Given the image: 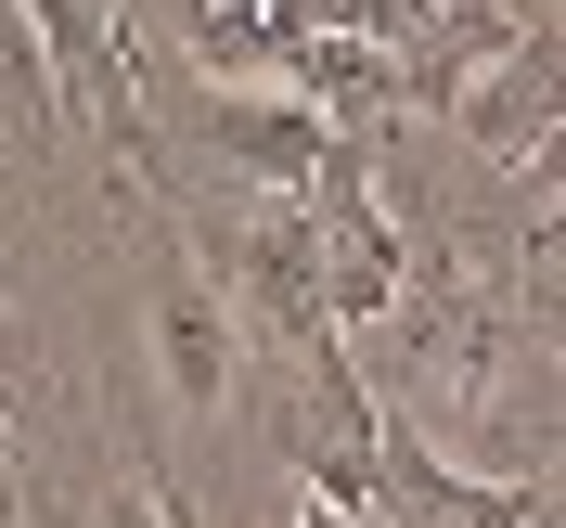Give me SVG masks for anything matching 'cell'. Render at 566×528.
Here are the masks:
<instances>
[{
  "label": "cell",
  "instance_id": "obj_1",
  "mask_svg": "<svg viewBox=\"0 0 566 528\" xmlns=\"http://www.w3.org/2000/svg\"><path fill=\"white\" fill-rule=\"evenodd\" d=\"M39 27V65H52V104H65V142H116L129 180H168L155 168V104H142V52H129V13L116 0H27Z\"/></svg>",
  "mask_w": 566,
  "mask_h": 528
},
{
  "label": "cell",
  "instance_id": "obj_2",
  "mask_svg": "<svg viewBox=\"0 0 566 528\" xmlns=\"http://www.w3.org/2000/svg\"><path fill=\"white\" fill-rule=\"evenodd\" d=\"M310 219H322V310H335V335H360V322L399 310V283H412V232L387 219V194H374V142L322 130L310 155Z\"/></svg>",
  "mask_w": 566,
  "mask_h": 528
},
{
  "label": "cell",
  "instance_id": "obj_3",
  "mask_svg": "<svg viewBox=\"0 0 566 528\" xmlns=\"http://www.w3.org/2000/svg\"><path fill=\"white\" fill-rule=\"evenodd\" d=\"M142 349H155V400H168V425H219L232 413V374H245V322H232V297H219V271L193 246L155 258V297H142Z\"/></svg>",
  "mask_w": 566,
  "mask_h": 528
},
{
  "label": "cell",
  "instance_id": "obj_4",
  "mask_svg": "<svg viewBox=\"0 0 566 528\" xmlns=\"http://www.w3.org/2000/svg\"><path fill=\"white\" fill-rule=\"evenodd\" d=\"M374 528H541V477H463L399 400H374Z\"/></svg>",
  "mask_w": 566,
  "mask_h": 528
},
{
  "label": "cell",
  "instance_id": "obj_5",
  "mask_svg": "<svg viewBox=\"0 0 566 528\" xmlns=\"http://www.w3.org/2000/svg\"><path fill=\"white\" fill-rule=\"evenodd\" d=\"M387 322L412 335L424 400H451V413H490V400H502V361H515V310H502V297H476L451 258H424V271L399 283V310H387Z\"/></svg>",
  "mask_w": 566,
  "mask_h": 528
},
{
  "label": "cell",
  "instance_id": "obj_6",
  "mask_svg": "<svg viewBox=\"0 0 566 528\" xmlns=\"http://www.w3.org/2000/svg\"><path fill=\"white\" fill-rule=\"evenodd\" d=\"M554 77H566V52H554V13H541V27L502 39L490 65H463V91L438 116H451L490 168H554Z\"/></svg>",
  "mask_w": 566,
  "mask_h": 528
},
{
  "label": "cell",
  "instance_id": "obj_7",
  "mask_svg": "<svg viewBox=\"0 0 566 528\" xmlns=\"http://www.w3.org/2000/svg\"><path fill=\"white\" fill-rule=\"evenodd\" d=\"M207 142H219V168H245L258 194H296L310 155H322V116L283 77H207Z\"/></svg>",
  "mask_w": 566,
  "mask_h": 528
},
{
  "label": "cell",
  "instance_id": "obj_8",
  "mask_svg": "<svg viewBox=\"0 0 566 528\" xmlns=\"http://www.w3.org/2000/svg\"><path fill=\"white\" fill-rule=\"evenodd\" d=\"M91 528H180V477H168V464H142V477H116Z\"/></svg>",
  "mask_w": 566,
  "mask_h": 528
},
{
  "label": "cell",
  "instance_id": "obj_9",
  "mask_svg": "<svg viewBox=\"0 0 566 528\" xmlns=\"http://www.w3.org/2000/svg\"><path fill=\"white\" fill-rule=\"evenodd\" d=\"M0 528H27V413L0 387Z\"/></svg>",
  "mask_w": 566,
  "mask_h": 528
},
{
  "label": "cell",
  "instance_id": "obj_10",
  "mask_svg": "<svg viewBox=\"0 0 566 528\" xmlns=\"http://www.w3.org/2000/svg\"><path fill=\"white\" fill-rule=\"evenodd\" d=\"M0 349H13V271H0Z\"/></svg>",
  "mask_w": 566,
  "mask_h": 528
}]
</instances>
